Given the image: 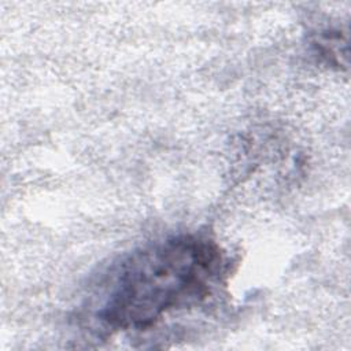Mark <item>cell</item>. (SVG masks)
<instances>
[{
	"label": "cell",
	"instance_id": "1",
	"mask_svg": "<svg viewBox=\"0 0 351 351\" xmlns=\"http://www.w3.org/2000/svg\"><path fill=\"white\" fill-rule=\"evenodd\" d=\"M226 262L207 236L181 233L155 240L111 263L89 296V311L108 332L145 330L166 314L203 302Z\"/></svg>",
	"mask_w": 351,
	"mask_h": 351
}]
</instances>
